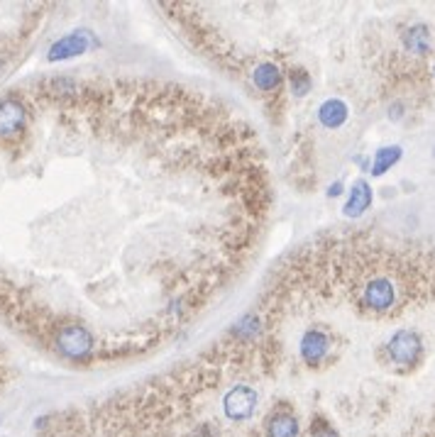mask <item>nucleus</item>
<instances>
[{"mask_svg":"<svg viewBox=\"0 0 435 437\" xmlns=\"http://www.w3.org/2000/svg\"><path fill=\"white\" fill-rule=\"evenodd\" d=\"M401 159V147H382L375 154V162H372V176H382L384 171L394 167V164Z\"/></svg>","mask_w":435,"mask_h":437,"instance_id":"ddd939ff","label":"nucleus"},{"mask_svg":"<svg viewBox=\"0 0 435 437\" xmlns=\"http://www.w3.org/2000/svg\"><path fill=\"white\" fill-rule=\"evenodd\" d=\"M27 122V110L22 100L15 96H5L0 100V140H13L25 130Z\"/></svg>","mask_w":435,"mask_h":437,"instance_id":"39448f33","label":"nucleus"},{"mask_svg":"<svg viewBox=\"0 0 435 437\" xmlns=\"http://www.w3.org/2000/svg\"><path fill=\"white\" fill-rule=\"evenodd\" d=\"M387 349H389V359H391L396 367H413V364L421 359L423 342H421V337H418V332L396 330L391 335V340H389Z\"/></svg>","mask_w":435,"mask_h":437,"instance_id":"f03ea898","label":"nucleus"},{"mask_svg":"<svg viewBox=\"0 0 435 437\" xmlns=\"http://www.w3.org/2000/svg\"><path fill=\"white\" fill-rule=\"evenodd\" d=\"M340 193H342V183H340V181L332 183L330 191H327V195H330V198H335V195H340Z\"/></svg>","mask_w":435,"mask_h":437,"instance_id":"f3484780","label":"nucleus"},{"mask_svg":"<svg viewBox=\"0 0 435 437\" xmlns=\"http://www.w3.org/2000/svg\"><path fill=\"white\" fill-rule=\"evenodd\" d=\"M252 81H254V86H257L259 91H264V93H272V91H276L281 86L279 66H276L274 61H262V64L254 66Z\"/></svg>","mask_w":435,"mask_h":437,"instance_id":"9d476101","label":"nucleus"},{"mask_svg":"<svg viewBox=\"0 0 435 437\" xmlns=\"http://www.w3.org/2000/svg\"><path fill=\"white\" fill-rule=\"evenodd\" d=\"M394 301H396V286H394L391 279L387 276H375L365 284V291H362V303L365 308L375 313H387L391 311Z\"/></svg>","mask_w":435,"mask_h":437,"instance_id":"20e7f679","label":"nucleus"},{"mask_svg":"<svg viewBox=\"0 0 435 437\" xmlns=\"http://www.w3.org/2000/svg\"><path fill=\"white\" fill-rule=\"evenodd\" d=\"M433 76H435V64H433Z\"/></svg>","mask_w":435,"mask_h":437,"instance_id":"a211bd4d","label":"nucleus"},{"mask_svg":"<svg viewBox=\"0 0 435 437\" xmlns=\"http://www.w3.org/2000/svg\"><path fill=\"white\" fill-rule=\"evenodd\" d=\"M372 188H370V183L367 181H357L355 186H352V191H350V198H347V203H345V208H342V213L347 215V218H360L365 210H370V205H372Z\"/></svg>","mask_w":435,"mask_h":437,"instance_id":"6e6552de","label":"nucleus"},{"mask_svg":"<svg viewBox=\"0 0 435 437\" xmlns=\"http://www.w3.org/2000/svg\"><path fill=\"white\" fill-rule=\"evenodd\" d=\"M93 37H91V32H86V30H81V32H69L66 37H61L59 42L52 44V49H49L47 59L49 61H61V59H71V56H79V54H86L91 47H93Z\"/></svg>","mask_w":435,"mask_h":437,"instance_id":"423d86ee","label":"nucleus"},{"mask_svg":"<svg viewBox=\"0 0 435 437\" xmlns=\"http://www.w3.org/2000/svg\"><path fill=\"white\" fill-rule=\"evenodd\" d=\"M289 81H291V93L294 96H306L311 91V76L304 69H291L289 71Z\"/></svg>","mask_w":435,"mask_h":437,"instance_id":"2eb2a0df","label":"nucleus"},{"mask_svg":"<svg viewBox=\"0 0 435 437\" xmlns=\"http://www.w3.org/2000/svg\"><path fill=\"white\" fill-rule=\"evenodd\" d=\"M318 120L327 130H335V127H340L347 120V105L340 98H330V100H325L318 107Z\"/></svg>","mask_w":435,"mask_h":437,"instance_id":"9b49d317","label":"nucleus"},{"mask_svg":"<svg viewBox=\"0 0 435 437\" xmlns=\"http://www.w3.org/2000/svg\"><path fill=\"white\" fill-rule=\"evenodd\" d=\"M327 349H330V337H327L323 330H318V327L306 330L299 342V352H301V359L306 362V367H318L327 354Z\"/></svg>","mask_w":435,"mask_h":437,"instance_id":"0eeeda50","label":"nucleus"},{"mask_svg":"<svg viewBox=\"0 0 435 437\" xmlns=\"http://www.w3.org/2000/svg\"><path fill=\"white\" fill-rule=\"evenodd\" d=\"M257 391L249 386H233L225 393L223 398V410L228 415V420L233 423H242V420H249L257 410Z\"/></svg>","mask_w":435,"mask_h":437,"instance_id":"7ed1b4c3","label":"nucleus"},{"mask_svg":"<svg viewBox=\"0 0 435 437\" xmlns=\"http://www.w3.org/2000/svg\"><path fill=\"white\" fill-rule=\"evenodd\" d=\"M403 44L413 51V54H426L431 47V34H428L426 25H413L406 34H403Z\"/></svg>","mask_w":435,"mask_h":437,"instance_id":"f8f14e48","label":"nucleus"},{"mask_svg":"<svg viewBox=\"0 0 435 437\" xmlns=\"http://www.w3.org/2000/svg\"><path fill=\"white\" fill-rule=\"evenodd\" d=\"M54 344L61 357L71 359V362H79V359H86L93 352L96 337L89 327L79 325V322H69V325H61L54 332Z\"/></svg>","mask_w":435,"mask_h":437,"instance_id":"f257e3e1","label":"nucleus"},{"mask_svg":"<svg viewBox=\"0 0 435 437\" xmlns=\"http://www.w3.org/2000/svg\"><path fill=\"white\" fill-rule=\"evenodd\" d=\"M309 437H340V435H337V430L332 428L327 420L316 418L313 423H311V428H309Z\"/></svg>","mask_w":435,"mask_h":437,"instance_id":"dca6fc26","label":"nucleus"},{"mask_svg":"<svg viewBox=\"0 0 435 437\" xmlns=\"http://www.w3.org/2000/svg\"><path fill=\"white\" fill-rule=\"evenodd\" d=\"M259 335V318L254 313H247L242 320L235 325V337L240 340H254Z\"/></svg>","mask_w":435,"mask_h":437,"instance_id":"4468645a","label":"nucleus"},{"mask_svg":"<svg viewBox=\"0 0 435 437\" xmlns=\"http://www.w3.org/2000/svg\"><path fill=\"white\" fill-rule=\"evenodd\" d=\"M269 437H299V420L289 410H276L267 420Z\"/></svg>","mask_w":435,"mask_h":437,"instance_id":"1a4fd4ad","label":"nucleus"}]
</instances>
